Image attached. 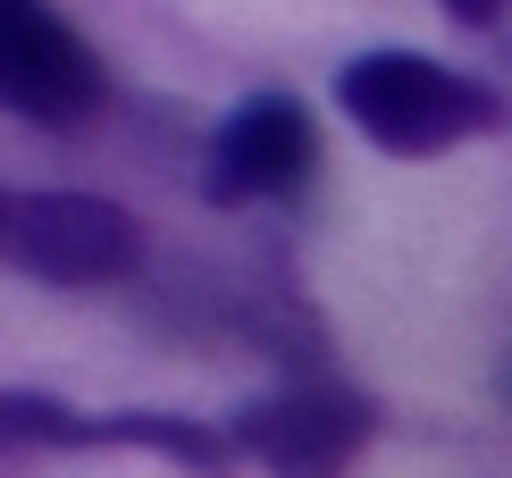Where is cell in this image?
<instances>
[{
    "mask_svg": "<svg viewBox=\"0 0 512 478\" xmlns=\"http://www.w3.org/2000/svg\"><path fill=\"white\" fill-rule=\"evenodd\" d=\"M336 110L387 160H445L504 126L496 76H471L437 51H353L336 68Z\"/></svg>",
    "mask_w": 512,
    "mask_h": 478,
    "instance_id": "6da1fadb",
    "label": "cell"
},
{
    "mask_svg": "<svg viewBox=\"0 0 512 478\" xmlns=\"http://www.w3.org/2000/svg\"><path fill=\"white\" fill-rule=\"evenodd\" d=\"M378 428H387L378 395H361L345 378H294L227 411V445L261 478H345Z\"/></svg>",
    "mask_w": 512,
    "mask_h": 478,
    "instance_id": "7a4b0ae2",
    "label": "cell"
},
{
    "mask_svg": "<svg viewBox=\"0 0 512 478\" xmlns=\"http://www.w3.org/2000/svg\"><path fill=\"white\" fill-rule=\"evenodd\" d=\"M319 177V118L303 93H244L202 143V202L244 210V202H294Z\"/></svg>",
    "mask_w": 512,
    "mask_h": 478,
    "instance_id": "3957f363",
    "label": "cell"
},
{
    "mask_svg": "<svg viewBox=\"0 0 512 478\" xmlns=\"http://www.w3.org/2000/svg\"><path fill=\"white\" fill-rule=\"evenodd\" d=\"M110 101V59L59 9L0 0V110L26 126H84Z\"/></svg>",
    "mask_w": 512,
    "mask_h": 478,
    "instance_id": "277c9868",
    "label": "cell"
},
{
    "mask_svg": "<svg viewBox=\"0 0 512 478\" xmlns=\"http://www.w3.org/2000/svg\"><path fill=\"white\" fill-rule=\"evenodd\" d=\"M143 235L110 193H17L9 210V260L42 286H110L135 269Z\"/></svg>",
    "mask_w": 512,
    "mask_h": 478,
    "instance_id": "5b68a950",
    "label": "cell"
},
{
    "mask_svg": "<svg viewBox=\"0 0 512 478\" xmlns=\"http://www.w3.org/2000/svg\"><path fill=\"white\" fill-rule=\"evenodd\" d=\"M101 445H135V453H160V462H177L185 478H236L244 453L227 445V428H202L194 411H93V453Z\"/></svg>",
    "mask_w": 512,
    "mask_h": 478,
    "instance_id": "8992f818",
    "label": "cell"
},
{
    "mask_svg": "<svg viewBox=\"0 0 512 478\" xmlns=\"http://www.w3.org/2000/svg\"><path fill=\"white\" fill-rule=\"evenodd\" d=\"M26 453H93V411L42 386H0V462H26Z\"/></svg>",
    "mask_w": 512,
    "mask_h": 478,
    "instance_id": "52a82bcc",
    "label": "cell"
},
{
    "mask_svg": "<svg viewBox=\"0 0 512 478\" xmlns=\"http://www.w3.org/2000/svg\"><path fill=\"white\" fill-rule=\"evenodd\" d=\"M445 17L471 34H504V0H445Z\"/></svg>",
    "mask_w": 512,
    "mask_h": 478,
    "instance_id": "ba28073f",
    "label": "cell"
},
{
    "mask_svg": "<svg viewBox=\"0 0 512 478\" xmlns=\"http://www.w3.org/2000/svg\"><path fill=\"white\" fill-rule=\"evenodd\" d=\"M9 210H17V193H0V252H9Z\"/></svg>",
    "mask_w": 512,
    "mask_h": 478,
    "instance_id": "9c48e42d",
    "label": "cell"
}]
</instances>
